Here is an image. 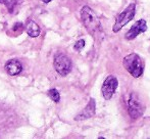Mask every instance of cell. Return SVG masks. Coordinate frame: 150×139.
<instances>
[{"instance_id": "cell-1", "label": "cell", "mask_w": 150, "mask_h": 139, "mask_svg": "<svg viewBox=\"0 0 150 139\" xmlns=\"http://www.w3.org/2000/svg\"><path fill=\"white\" fill-rule=\"evenodd\" d=\"M81 18L88 32L95 37V35L100 31L101 28L100 21L98 20L95 12L89 6H84L81 9Z\"/></svg>"}, {"instance_id": "cell-15", "label": "cell", "mask_w": 150, "mask_h": 139, "mask_svg": "<svg viewBox=\"0 0 150 139\" xmlns=\"http://www.w3.org/2000/svg\"><path fill=\"white\" fill-rule=\"evenodd\" d=\"M5 1H6V0H0V3H4Z\"/></svg>"}, {"instance_id": "cell-13", "label": "cell", "mask_w": 150, "mask_h": 139, "mask_svg": "<svg viewBox=\"0 0 150 139\" xmlns=\"http://www.w3.org/2000/svg\"><path fill=\"white\" fill-rule=\"evenodd\" d=\"M23 28H24V26H23V24H21V23H18V24H16L13 27H12V30H13V31H16V30H22Z\"/></svg>"}, {"instance_id": "cell-5", "label": "cell", "mask_w": 150, "mask_h": 139, "mask_svg": "<svg viewBox=\"0 0 150 139\" xmlns=\"http://www.w3.org/2000/svg\"><path fill=\"white\" fill-rule=\"evenodd\" d=\"M54 69L61 76H67L71 71V62L64 54H57L54 58Z\"/></svg>"}, {"instance_id": "cell-3", "label": "cell", "mask_w": 150, "mask_h": 139, "mask_svg": "<svg viewBox=\"0 0 150 139\" xmlns=\"http://www.w3.org/2000/svg\"><path fill=\"white\" fill-rule=\"evenodd\" d=\"M126 105L128 107L129 115L133 119H138L143 115L145 111V106L143 104L142 100L140 99L138 95L134 92L127 95L126 98Z\"/></svg>"}, {"instance_id": "cell-7", "label": "cell", "mask_w": 150, "mask_h": 139, "mask_svg": "<svg viewBox=\"0 0 150 139\" xmlns=\"http://www.w3.org/2000/svg\"><path fill=\"white\" fill-rule=\"evenodd\" d=\"M147 30V23L145 20H139L138 22H136L132 27L131 29L126 33V38L127 40H133L137 37L139 34L141 33H144L146 32Z\"/></svg>"}, {"instance_id": "cell-8", "label": "cell", "mask_w": 150, "mask_h": 139, "mask_svg": "<svg viewBox=\"0 0 150 139\" xmlns=\"http://www.w3.org/2000/svg\"><path fill=\"white\" fill-rule=\"evenodd\" d=\"M95 111H96V102H95L94 98H90L89 104L86 105V107L79 115L76 116L75 120L76 121H82V120L90 119L95 115Z\"/></svg>"}, {"instance_id": "cell-12", "label": "cell", "mask_w": 150, "mask_h": 139, "mask_svg": "<svg viewBox=\"0 0 150 139\" xmlns=\"http://www.w3.org/2000/svg\"><path fill=\"white\" fill-rule=\"evenodd\" d=\"M84 46H85V41H84L83 39H81V40H79V41H78L77 43L75 44V49L78 50V51H80V50L83 49Z\"/></svg>"}, {"instance_id": "cell-11", "label": "cell", "mask_w": 150, "mask_h": 139, "mask_svg": "<svg viewBox=\"0 0 150 139\" xmlns=\"http://www.w3.org/2000/svg\"><path fill=\"white\" fill-rule=\"evenodd\" d=\"M48 96H49V97L51 98L54 102H56V104L60 100L59 92H58L56 89H54V88L53 89H50L49 91H48Z\"/></svg>"}, {"instance_id": "cell-4", "label": "cell", "mask_w": 150, "mask_h": 139, "mask_svg": "<svg viewBox=\"0 0 150 139\" xmlns=\"http://www.w3.org/2000/svg\"><path fill=\"white\" fill-rule=\"evenodd\" d=\"M135 12H136V5L135 3H131L128 7H126V9L119 14V16L117 18L115 24L113 25L112 31L115 33H117L120 29H122L126 26L128 23H130L131 21L134 18Z\"/></svg>"}, {"instance_id": "cell-14", "label": "cell", "mask_w": 150, "mask_h": 139, "mask_svg": "<svg viewBox=\"0 0 150 139\" xmlns=\"http://www.w3.org/2000/svg\"><path fill=\"white\" fill-rule=\"evenodd\" d=\"M42 1H43L44 3H49V2L52 1V0H42Z\"/></svg>"}, {"instance_id": "cell-2", "label": "cell", "mask_w": 150, "mask_h": 139, "mask_svg": "<svg viewBox=\"0 0 150 139\" xmlns=\"http://www.w3.org/2000/svg\"><path fill=\"white\" fill-rule=\"evenodd\" d=\"M124 68L128 71L134 78H139L144 72V62L142 58L136 53H131L127 55L122 60Z\"/></svg>"}, {"instance_id": "cell-9", "label": "cell", "mask_w": 150, "mask_h": 139, "mask_svg": "<svg viewBox=\"0 0 150 139\" xmlns=\"http://www.w3.org/2000/svg\"><path fill=\"white\" fill-rule=\"evenodd\" d=\"M23 66L20 60H10L6 62L5 71L9 76H16L22 72Z\"/></svg>"}, {"instance_id": "cell-6", "label": "cell", "mask_w": 150, "mask_h": 139, "mask_svg": "<svg viewBox=\"0 0 150 139\" xmlns=\"http://www.w3.org/2000/svg\"><path fill=\"white\" fill-rule=\"evenodd\" d=\"M117 85H119V81L117 78L115 76H108L103 82L102 87H101V93H102L103 97L106 100L111 99L115 90H117Z\"/></svg>"}, {"instance_id": "cell-10", "label": "cell", "mask_w": 150, "mask_h": 139, "mask_svg": "<svg viewBox=\"0 0 150 139\" xmlns=\"http://www.w3.org/2000/svg\"><path fill=\"white\" fill-rule=\"evenodd\" d=\"M26 31H27V33H28V35L30 36V37H33V38L38 37L40 34L39 26H38L34 21H30V22L27 24Z\"/></svg>"}]
</instances>
